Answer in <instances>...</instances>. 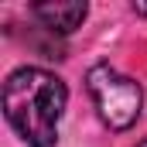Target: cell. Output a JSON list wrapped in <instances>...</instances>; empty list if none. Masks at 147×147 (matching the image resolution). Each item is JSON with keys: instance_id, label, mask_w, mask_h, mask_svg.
Wrapping results in <instances>:
<instances>
[{"instance_id": "3957f363", "label": "cell", "mask_w": 147, "mask_h": 147, "mask_svg": "<svg viewBox=\"0 0 147 147\" xmlns=\"http://www.w3.org/2000/svg\"><path fill=\"white\" fill-rule=\"evenodd\" d=\"M34 17L51 34H72L86 21V3H34Z\"/></svg>"}, {"instance_id": "6da1fadb", "label": "cell", "mask_w": 147, "mask_h": 147, "mask_svg": "<svg viewBox=\"0 0 147 147\" xmlns=\"http://www.w3.org/2000/svg\"><path fill=\"white\" fill-rule=\"evenodd\" d=\"M65 103V82L34 65L14 69L3 82V116L31 147H55Z\"/></svg>"}, {"instance_id": "277c9868", "label": "cell", "mask_w": 147, "mask_h": 147, "mask_svg": "<svg viewBox=\"0 0 147 147\" xmlns=\"http://www.w3.org/2000/svg\"><path fill=\"white\" fill-rule=\"evenodd\" d=\"M137 147H147V140H140V144H137Z\"/></svg>"}, {"instance_id": "7a4b0ae2", "label": "cell", "mask_w": 147, "mask_h": 147, "mask_svg": "<svg viewBox=\"0 0 147 147\" xmlns=\"http://www.w3.org/2000/svg\"><path fill=\"white\" fill-rule=\"evenodd\" d=\"M86 86H89V96L96 103V110L103 116V123L113 130H127L137 116H140V103H144V92L134 79L120 75L110 65H92L86 75Z\"/></svg>"}]
</instances>
